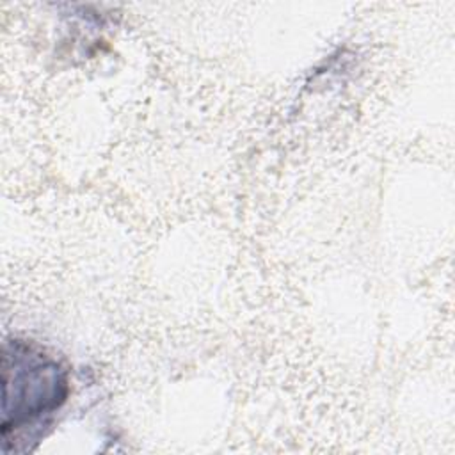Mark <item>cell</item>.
Returning a JSON list of instances; mask_svg holds the SVG:
<instances>
[{"mask_svg": "<svg viewBox=\"0 0 455 455\" xmlns=\"http://www.w3.org/2000/svg\"><path fill=\"white\" fill-rule=\"evenodd\" d=\"M68 371L34 343L12 339L2 348L4 448L27 428L41 425L68 396Z\"/></svg>", "mask_w": 455, "mask_h": 455, "instance_id": "6da1fadb", "label": "cell"}]
</instances>
